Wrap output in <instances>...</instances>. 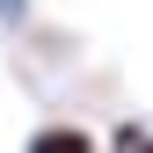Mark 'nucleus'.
Listing matches in <instances>:
<instances>
[{"mask_svg":"<svg viewBox=\"0 0 153 153\" xmlns=\"http://www.w3.org/2000/svg\"><path fill=\"white\" fill-rule=\"evenodd\" d=\"M109 153H153V139H146V131H117V146H109Z\"/></svg>","mask_w":153,"mask_h":153,"instance_id":"obj_2","label":"nucleus"},{"mask_svg":"<svg viewBox=\"0 0 153 153\" xmlns=\"http://www.w3.org/2000/svg\"><path fill=\"white\" fill-rule=\"evenodd\" d=\"M29 153H95V139H88L80 124H44L29 139Z\"/></svg>","mask_w":153,"mask_h":153,"instance_id":"obj_1","label":"nucleus"},{"mask_svg":"<svg viewBox=\"0 0 153 153\" xmlns=\"http://www.w3.org/2000/svg\"><path fill=\"white\" fill-rule=\"evenodd\" d=\"M22 7L29 0H0V22H22Z\"/></svg>","mask_w":153,"mask_h":153,"instance_id":"obj_3","label":"nucleus"}]
</instances>
